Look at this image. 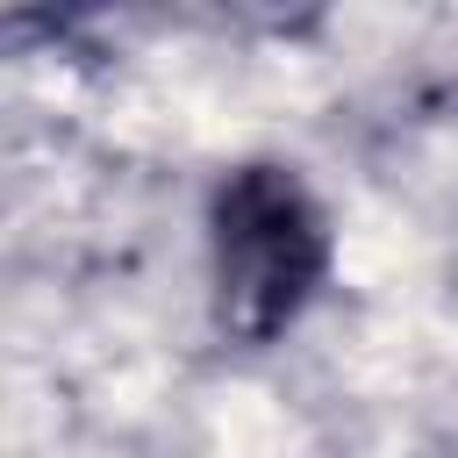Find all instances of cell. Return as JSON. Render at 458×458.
Instances as JSON below:
<instances>
[{"mask_svg":"<svg viewBox=\"0 0 458 458\" xmlns=\"http://www.w3.org/2000/svg\"><path fill=\"white\" fill-rule=\"evenodd\" d=\"M215 322L236 344H272L329 279V222L293 165H236L208 200Z\"/></svg>","mask_w":458,"mask_h":458,"instance_id":"1","label":"cell"}]
</instances>
